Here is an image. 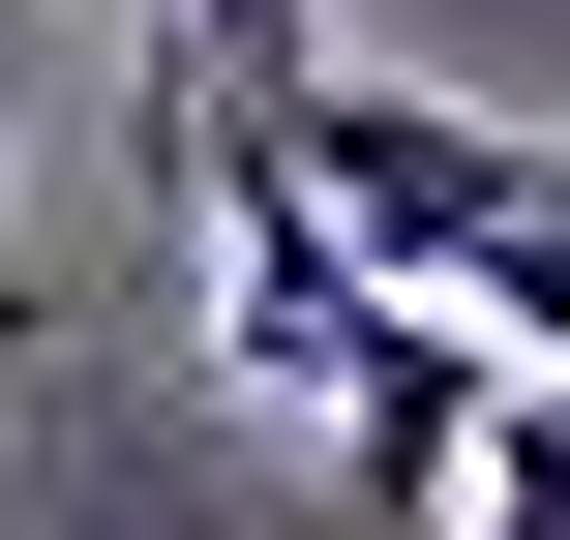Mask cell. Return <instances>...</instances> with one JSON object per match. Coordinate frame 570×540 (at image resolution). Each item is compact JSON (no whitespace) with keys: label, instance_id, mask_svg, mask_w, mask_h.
I'll return each instance as SVG.
<instances>
[{"label":"cell","instance_id":"obj_2","mask_svg":"<svg viewBox=\"0 0 570 540\" xmlns=\"http://www.w3.org/2000/svg\"><path fill=\"white\" fill-rule=\"evenodd\" d=\"M240 150H271V180L361 240V271H421V301H451V271H481V240L570 180V120H451V90H361V60H301ZM180 180H210V150H180Z\"/></svg>","mask_w":570,"mask_h":540},{"label":"cell","instance_id":"obj_4","mask_svg":"<svg viewBox=\"0 0 570 540\" xmlns=\"http://www.w3.org/2000/svg\"><path fill=\"white\" fill-rule=\"evenodd\" d=\"M451 511H481V540H570V361H511V421H481Z\"/></svg>","mask_w":570,"mask_h":540},{"label":"cell","instance_id":"obj_3","mask_svg":"<svg viewBox=\"0 0 570 540\" xmlns=\"http://www.w3.org/2000/svg\"><path fill=\"white\" fill-rule=\"evenodd\" d=\"M150 60H180V90H150V180H180V150H240V120L331 60V0H150Z\"/></svg>","mask_w":570,"mask_h":540},{"label":"cell","instance_id":"obj_5","mask_svg":"<svg viewBox=\"0 0 570 540\" xmlns=\"http://www.w3.org/2000/svg\"><path fill=\"white\" fill-rule=\"evenodd\" d=\"M451 301H481L511 361H570V180H541V210H511V240H481V271H451Z\"/></svg>","mask_w":570,"mask_h":540},{"label":"cell","instance_id":"obj_1","mask_svg":"<svg viewBox=\"0 0 570 540\" xmlns=\"http://www.w3.org/2000/svg\"><path fill=\"white\" fill-rule=\"evenodd\" d=\"M210 361H240L271 421H331L391 511H451V481H481V421H511V331H481V301H421V271H361L271 150H210Z\"/></svg>","mask_w":570,"mask_h":540},{"label":"cell","instance_id":"obj_6","mask_svg":"<svg viewBox=\"0 0 570 540\" xmlns=\"http://www.w3.org/2000/svg\"><path fill=\"white\" fill-rule=\"evenodd\" d=\"M0 150H30V0H0Z\"/></svg>","mask_w":570,"mask_h":540}]
</instances>
